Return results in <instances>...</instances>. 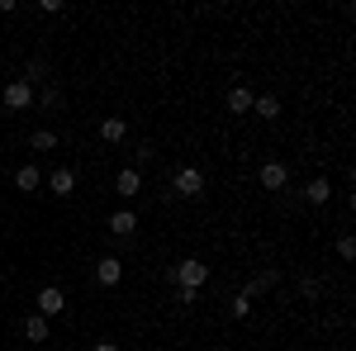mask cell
Listing matches in <instances>:
<instances>
[{
    "label": "cell",
    "instance_id": "6da1fadb",
    "mask_svg": "<svg viewBox=\"0 0 356 351\" xmlns=\"http://www.w3.org/2000/svg\"><path fill=\"white\" fill-rule=\"evenodd\" d=\"M166 280H171V285H181V290H200V285L209 280V266H204V261H195V256H186L181 266L166 270Z\"/></svg>",
    "mask_w": 356,
    "mask_h": 351
},
{
    "label": "cell",
    "instance_id": "7a4b0ae2",
    "mask_svg": "<svg viewBox=\"0 0 356 351\" xmlns=\"http://www.w3.org/2000/svg\"><path fill=\"white\" fill-rule=\"evenodd\" d=\"M171 186H176L181 199H200V195H204V171H200V166H181V171L171 176Z\"/></svg>",
    "mask_w": 356,
    "mask_h": 351
},
{
    "label": "cell",
    "instance_id": "3957f363",
    "mask_svg": "<svg viewBox=\"0 0 356 351\" xmlns=\"http://www.w3.org/2000/svg\"><path fill=\"white\" fill-rule=\"evenodd\" d=\"M33 304H38V309H33V313H43V318H57V313H62V309H67V295H62V285H43V290H38V299H33Z\"/></svg>",
    "mask_w": 356,
    "mask_h": 351
},
{
    "label": "cell",
    "instance_id": "277c9868",
    "mask_svg": "<svg viewBox=\"0 0 356 351\" xmlns=\"http://www.w3.org/2000/svg\"><path fill=\"white\" fill-rule=\"evenodd\" d=\"M0 100H5V109H15V114H19V109H29V105H33V85H24V81H10L5 90H0Z\"/></svg>",
    "mask_w": 356,
    "mask_h": 351
},
{
    "label": "cell",
    "instance_id": "5b68a950",
    "mask_svg": "<svg viewBox=\"0 0 356 351\" xmlns=\"http://www.w3.org/2000/svg\"><path fill=\"white\" fill-rule=\"evenodd\" d=\"M138 190H143V171H138V166H124V171L114 176V195H119V199H138Z\"/></svg>",
    "mask_w": 356,
    "mask_h": 351
},
{
    "label": "cell",
    "instance_id": "8992f818",
    "mask_svg": "<svg viewBox=\"0 0 356 351\" xmlns=\"http://www.w3.org/2000/svg\"><path fill=\"white\" fill-rule=\"evenodd\" d=\"M275 285H280V270H275V266H266V270H257V275H252V280L243 285V295H252V299H257V295H266V290H275Z\"/></svg>",
    "mask_w": 356,
    "mask_h": 351
},
{
    "label": "cell",
    "instance_id": "52a82bcc",
    "mask_svg": "<svg viewBox=\"0 0 356 351\" xmlns=\"http://www.w3.org/2000/svg\"><path fill=\"white\" fill-rule=\"evenodd\" d=\"M43 186L53 190V195H62V199H67V195L76 190V171H72V166H57L53 176H43Z\"/></svg>",
    "mask_w": 356,
    "mask_h": 351
},
{
    "label": "cell",
    "instance_id": "ba28073f",
    "mask_svg": "<svg viewBox=\"0 0 356 351\" xmlns=\"http://www.w3.org/2000/svg\"><path fill=\"white\" fill-rule=\"evenodd\" d=\"M257 181H261V190H285L290 186V171H285V162H266Z\"/></svg>",
    "mask_w": 356,
    "mask_h": 351
},
{
    "label": "cell",
    "instance_id": "9c48e42d",
    "mask_svg": "<svg viewBox=\"0 0 356 351\" xmlns=\"http://www.w3.org/2000/svg\"><path fill=\"white\" fill-rule=\"evenodd\" d=\"M95 280H100L105 290H110V285H119V280H124V261H119V256H100V266H95Z\"/></svg>",
    "mask_w": 356,
    "mask_h": 351
},
{
    "label": "cell",
    "instance_id": "30bf717a",
    "mask_svg": "<svg viewBox=\"0 0 356 351\" xmlns=\"http://www.w3.org/2000/svg\"><path fill=\"white\" fill-rule=\"evenodd\" d=\"M304 199H309L314 209H323V204L332 199V186H328V176H314V181L304 186Z\"/></svg>",
    "mask_w": 356,
    "mask_h": 351
},
{
    "label": "cell",
    "instance_id": "8fae6325",
    "mask_svg": "<svg viewBox=\"0 0 356 351\" xmlns=\"http://www.w3.org/2000/svg\"><path fill=\"white\" fill-rule=\"evenodd\" d=\"M110 233H114V238H134V233H138V214H134V209L110 214Z\"/></svg>",
    "mask_w": 356,
    "mask_h": 351
},
{
    "label": "cell",
    "instance_id": "7c38bea8",
    "mask_svg": "<svg viewBox=\"0 0 356 351\" xmlns=\"http://www.w3.org/2000/svg\"><path fill=\"white\" fill-rule=\"evenodd\" d=\"M48 57H29L24 62V85H48Z\"/></svg>",
    "mask_w": 356,
    "mask_h": 351
},
{
    "label": "cell",
    "instance_id": "4fadbf2b",
    "mask_svg": "<svg viewBox=\"0 0 356 351\" xmlns=\"http://www.w3.org/2000/svg\"><path fill=\"white\" fill-rule=\"evenodd\" d=\"M252 114L266 119V124H275V119H280V100H275V95H252Z\"/></svg>",
    "mask_w": 356,
    "mask_h": 351
},
{
    "label": "cell",
    "instance_id": "5bb4252c",
    "mask_svg": "<svg viewBox=\"0 0 356 351\" xmlns=\"http://www.w3.org/2000/svg\"><path fill=\"white\" fill-rule=\"evenodd\" d=\"M124 138H129V124H124L119 114L100 119V142H124Z\"/></svg>",
    "mask_w": 356,
    "mask_h": 351
},
{
    "label": "cell",
    "instance_id": "9a60e30c",
    "mask_svg": "<svg viewBox=\"0 0 356 351\" xmlns=\"http://www.w3.org/2000/svg\"><path fill=\"white\" fill-rule=\"evenodd\" d=\"M15 186L24 190V195H29V190H38V186H43V171H38L33 162H24L19 171H15Z\"/></svg>",
    "mask_w": 356,
    "mask_h": 351
},
{
    "label": "cell",
    "instance_id": "2e32d148",
    "mask_svg": "<svg viewBox=\"0 0 356 351\" xmlns=\"http://www.w3.org/2000/svg\"><path fill=\"white\" fill-rule=\"evenodd\" d=\"M24 337L29 342H48V318L43 313H24Z\"/></svg>",
    "mask_w": 356,
    "mask_h": 351
},
{
    "label": "cell",
    "instance_id": "e0dca14e",
    "mask_svg": "<svg viewBox=\"0 0 356 351\" xmlns=\"http://www.w3.org/2000/svg\"><path fill=\"white\" fill-rule=\"evenodd\" d=\"M228 114H252V90L247 85H233L228 90Z\"/></svg>",
    "mask_w": 356,
    "mask_h": 351
},
{
    "label": "cell",
    "instance_id": "ac0fdd59",
    "mask_svg": "<svg viewBox=\"0 0 356 351\" xmlns=\"http://www.w3.org/2000/svg\"><path fill=\"white\" fill-rule=\"evenodd\" d=\"M57 142H62V138H57L53 129H38V133H29V147H33V152H53Z\"/></svg>",
    "mask_w": 356,
    "mask_h": 351
},
{
    "label": "cell",
    "instance_id": "d6986e66",
    "mask_svg": "<svg viewBox=\"0 0 356 351\" xmlns=\"http://www.w3.org/2000/svg\"><path fill=\"white\" fill-rule=\"evenodd\" d=\"M33 100H38V109H57V105H62V85L48 81L43 90H38V95H33Z\"/></svg>",
    "mask_w": 356,
    "mask_h": 351
},
{
    "label": "cell",
    "instance_id": "ffe728a7",
    "mask_svg": "<svg viewBox=\"0 0 356 351\" xmlns=\"http://www.w3.org/2000/svg\"><path fill=\"white\" fill-rule=\"evenodd\" d=\"M228 313H233L238 323H243V318H252V295H243V290H238V295H233V304H228Z\"/></svg>",
    "mask_w": 356,
    "mask_h": 351
},
{
    "label": "cell",
    "instance_id": "44dd1931",
    "mask_svg": "<svg viewBox=\"0 0 356 351\" xmlns=\"http://www.w3.org/2000/svg\"><path fill=\"white\" fill-rule=\"evenodd\" d=\"M337 256H342V261H356V238L342 233V238H337Z\"/></svg>",
    "mask_w": 356,
    "mask_h": 351
},
{
    "label": "cell",
    "instance_id": "7402d4cb",
    "mask_svg": "<svg viewBox=\"0 0 356 351\" xmlns=\"http://www.w3.org/2000/svg\"><path fill=\"white\" fill-rule=\"evenodd\" d=\"M300 295L304 299H318V295H323V285H318L314 275H304V280H300Z\"/></svg>",
    "mask_w": 356,
    "mask_h": 351
},
{
    "label": "cell",
    "instance_id": "603a6c76",
    "mask_svg": "<svg viewBox=\"0 0 356 351\" xmlns=\"http://www.w3.org/2000/svg\"><path fill=\"white\" fill-rule=\"evenodd\" d=\"M90 351H124V347H119V342H95Z\"/></svg>",
    "mask_w": 356,
    "mask_h": 351
},
{
    "label": "cell",
    "instance_id": "cb8c5ba5",
    "mask_svg": "<svg viewBox=\"0 0 356 351\" xmlns=\"http://www.w3.org/2000/svg\"><path fill=\"white\" fill-rule=\"evenodd\" d=\"M0 67H5V57H0Z\"/></svg>",
    "mask_w": 356,
    "mask_h": 351
},
{
    "label": "cell",
    "instance_id": "d4e9b609",
    "mask_svg": "<svg viewBox=\"0 0 356 351\" xmlns=\"http://www.w3.org/2000/svg\"><path fill=\"white\" fill-rule=\"evenodd\" d=\"M0 351H5V347H0Z\"/></svg>",
    "mask_w": 356,
    "mask_h": 351
}]
</instances>
